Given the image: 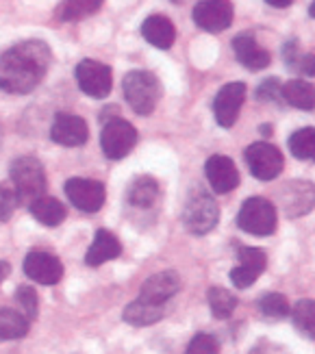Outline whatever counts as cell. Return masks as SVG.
<instances>
[{"label":"cell","instance_id":"14","mask_svg":"<svg viewBox=\"0 0 315 354\" xmlns=\"http://www.w3.org/2000/svg\"><path fill=\"white\" fill-rule=\"evenodd\" d=\"M179 287H181V281H179L177 272L165 270V272H159V274H152L150 279H146L144 285H141L137 300L163 306L172 296L177 294Z\"/></svg>","mask_w":315,"mask_h":354},{"label":"cell","instance_id":"21","mask_svg":"<svg viewBox=\"0 0 315 354\" xmlns=\"http://www.w3.org/2000/svg\"><path fill=\"white\" fill-rule=\"evenodd\" d=\"M280 98L289 106H296V109L313 111L315 109V85L303 79H294L280 87Z\"/></svg>","mask_w":315,"mask_h":354},{"label":"cell","instance_id":"32","mask_svg":"<svg viewBox=\"0 0 315 354\" xmlns=\"http://www.w3.org/2000/svg\"><path fill=\"white\" fill-rule=\"evenodd\" d=\"M219 352V344L213 335L207 333H200L196 335L192 342H189L185 354H217Z\"/></svg>","mask_w":315,"mask_h":354},{"label":"cell","instance_id":"40","mask_svg":"<svg viewBox=\"0 0 315 354\" xmlns=\"http://www.w3.org/2000/svg\"><path fill=\"white\" fill-rule=\"evenodd\" d=\"M177 3H179V0H177Z\"/></svg>","mask_w":315,"mask_h":354},{"label":"cell","instance_id":"27","mask_svg":"<svg viewBox=\"0 0 315 354\" xmlns=\"http://www.w3.org/2000/svg\"><path fill=\"white\" fill-rule=\"evenodd\" d=\"M294 326L309 339H315V300H298L291 309Z\"/></svg>","mask_w":315,"mask_h":354},{"label":"cell","instance_id":"22","mask_svg":"<svg viewBox=\"0 0 315 354\" xmlns=\"http://www.w3.org/2000/svg\"><path fill=\"white\" fill-rule=\"evenodd\" d=\"M30 213L37 222H42L44 226H59L63 220H66V207H63L57 198L51 196H39L37 200L28 205Z\"/></svg>","mask_w":315,"mask_h":354},{"label":"cell","instance_id":"35","mask_svg":"<svg viewBox=\"0 0 315 354\" xmlns=\"http://www.w3.org/2000/svg\"><path fill=\"white\" fill-rule=\"evenodd\" d=\"M291 70L305 76H315V55H298V59L291 64Z\"/></svg>","mask_w":315,"mask_h":354},{"label":"cell","instance_id":"33","mask_svg":"<svg viewBox=\"0 0 315 354\" xmlns=\"http://www.w3.org/2000/svg\"><path fill=\"white\" fill-rule=\"evenodd\" d=\"M18 205H20L18 203V196H15L11 185H3V183H0V222H7Z\"/></svg>","mask_w":315,"mask_h":354},{"label":"cell","instance_id":"37","mask_svg":"<svg viewBox=\"0 0 315 354\" xmlns=\"http://www.w3.org/2000/svg\"><path fill=\"white\" fill-rule=\"evenodd\" d=\"M9 263H7V261H0V283H3L5 279H7V276H9Z\"/></svg>","mask_w":315,"mask_h":354},{"label":"cell","instance_id":"36","mask_svg":"<svg viewBox=\"0 0 315 354\" xmlns=\"http://www.w3.org/2000/svg\"><path fill=\"white\" fill-rule=\"evenodd\" d=\"M265 3L270 7H276V9H285L294 3V0H265Z\"/></svg>","mask_w":315,"mask_h":354},{"label":"cell","instance_id":"9","mask_svg":"<svg viewBox=\"0 0 315 354\" xmlns=\"http://www.w3.org/2000/svg\"><path fill=\"white\" fill-rule=\"evenodd\" d=\"M66 196L70 203L83 213H96L105 205V185L91 178H70L66 180Z\"/></svg>","mask_w":315,"mask_h":354},{"label":"cell","instance_id":"23","mask_svg":"<svg viewBox=\"0 0 315 354\" xmlns=\"http://www.w3.org/2000/svg\"><path fill=\"white\" fill-rule=\"evenodd\" d=\"M163 306H156V304H148V302H141L135 300L124 309V322H129L131 326H152L156 324L161 317H163Z\"/></svg>","mask_w":315,"mask_h":354},{"label":"cell","instance_id":"10","mask_svg":"<svg viewBox=\"0 0 315 354\" xmlns=\"http://www.w3.org/2000/svg\"><path fill=\"white\" fill-rule=\"evenodd\" d=\"M192 18L196 26L207 33H222L233 24V5L231 0H200Z\"/></svg>","mask_w":315,"mask_h":354},{"label":"cell","instance_id":"13","mask_svg":"<svg viewBox=\"0 0 315 354\" xmlns=\"http://www.w3.org/2000/svg\"><path fill=\"white\" fill-rule=\"evenodd\" d=\"M280 205L289 218H300L315 207V185L309 180H291L280 189Z\"/></svg>","mask_w":315,"mask_h":354},{"label":"cell","instance_id":"29","mask_svg":"<svg viewBox=\"0 0 315 354\" xmlns=\"http://www.w3.org/2000/svg\"><path fill=\"white\" fill-rule=\"evenodd\" d=\"M105 0H66L61 5V20L72 22V20H83L87 15L96 13Z\"/></svg>","mask_w":315,"mask_h":354},{"label":"cell","instance_id":"8","mask_svg":"<svg viewBox=\"0 0 315 354\" xmlns=\"http://www.w3.org/2000/svg\"><path fill=\"white\" fill-rule=\"evenodd\" d=\"M246 163L250 167V174L259 180H274L282 172V155L272 144H252L246 148Z\"/></svg>","mask_w":315,"mask_h":354},{"label":"cell","instance_id":"17","mask_svg":"<svg viewBox=\"0 0 315 354\" xmlns=\"http://www.w3.org/2000/svg\"><path fill=\"white\" fill-rule=\"evenodd\" d=\"M204 174H207V180L215 194H228L240 185L237 165L224 155L209 157L207 165H204Z\"/></svg>","mask_w":315,"mask_h":354},{"label":"cell","instance_id":"34","mask_svg":"<svg viewBox=\"0 0 315 354\" xmlns=\"http://www.w3.org/2000/svg\"><path fill=\"white\" fill-rule=\"evenodd\" d=\"M280 81L278 79H265L261 83V87L257 89V96L259 100L263 102H272V100H278L280 98Z\"/></svg>","mask_w":315,"mask_h":354},{"label":"cell","instance_id":"6","mask_svg":"<svg viewBox=\"0 0 315 354\" xmlns=\"http://www.w3.org/2000/svg\"><path fill=\"white\" fill-rule=\"evenodd\" d=\"M137 144V131L131 122L122 118L109 120L100 133V146L107 159H124Z\"/></svg>","mask_w":315,"mask_h":354},{"label":"cell","instance_id":"26","mask_svg":"<svg viewBox=\"0 0 315 354\" xmlns=\"http://www.w3.org/2000/svg\"><path fill=\"white\" fill-rule=\"evenodd\" d=\"M289 150H291L294 157L315 163V129L313 127L298 129L289 137Z\"/></svg>","mask_w":315,"mask_h":354},{"label":"cell","instance_id":"4","mask_svg":"<svg viewBox=\"0 0 315 354\" xmlns=\"http://www.w3.org/2000/svg\"><path fill=\"white\" fill-rule=\"evenodd\" d=\"M219 220V207L204 189L192 192L183 209V224L192 235H207Z\"/></svg>","mask_w":315,"mask_h":354},{"label":"cell","instance_id":"12","mask_svg":"<svg viewBox=\"0 0 315 354\" xmlns=\"http://www.w3.org/2000/svg\"><path fill=\"white\" fill-rule=\"evenodd\" d=\"M24 274L42 285H57L63 276V263L46 250H30L24 259Z\"/></svg>","mask_w":315,"mask_h":354},{"label":"cell","instance_id":"19","mask_svg":"<svg viewBox=\"0 0 315 354\" xmlns=\"http://www.w3.org/2000/svg\"><path fill=\"white\" fill-rule=\"evenodd\" d=\"M122 254V243L120 239L111 233V230H98L96 237H93L89 250L85 254V263L89 268H98L107 261H114Z\"/></svg>","mask_w":315,"mask_h":354},{"label":"cell","instance_id":"1","mask_svg":"<svg viewBox=\"0 0 315 354\" xmlns=\"http://www.w3.org/2000/svg\"><path fill=\"white\" fill-rule=\"evenodd\" d=\"M51 48L42 39H26L11 46L0 57V89L9 94L33 91L51 68Z\"/></svg>","mask_w":315,"mask_h":354},{"label":"cell","instance_id":"24","mask_svg":"<svg viewBox=\"0 0 315 354\" xmlns=\"http://www.w3.org/2000/svg\"><path fill=\"white\" fill-rule=\"evenodd\" d=\"M159 198V185L152 176H139L131 183L129 187V203L139 209H148Z\"/></svg>","mask_w":315,"mask_h":354},{"label":"cell","instance_id":"5","mask_svg":"<svg viewBox=\"0 0 315 354\" xmlns=\"http://www.w3.org/2000/svg\"><path fill=\"white\" fill-rule=\"evenodd\" d=\"M276 207L261 196L248 198L237 213V226L255 237H267L276 230Z\"/></svg>","mask_w":315,"mask_h":354},{"label":"cell","instance_id":"15","mask_svg":"<svg viewBox=\"0 0 315 354\" xmlns=\"http://www.w3.org/2000/svg\"><path fill=\"white\" fill-rule=\"evenodd\" d=\"M89 137L87 124L83 118L72 113H57L51 127V140L61 146H83Z\"/></svg>","mask_w":315,"mask_h":354},{"label":"cell","instance_id":"25","mask_svg":"<svg viewBox=\"0 0 315 354\" xmlns=\"http://www.w3.org/2000/svg\"><path fill=\"white\" fill-rule=\"evenodd\" d=\"M30 322L13 309H0V342H13V339H22L28 333Z\"/></svg>","mask_w":315,"mask_h":354},{"label":"cell","instance_id":"38","mask_svg":"<svg viewBox=\"0 0 315 354\" xmlns=\"http://www.w3.org/2000/svg\"><path fill=\"white\" fill-rule=\"evenodd\" d=\"M250 354H272V352H270V350H267V348L263 346V348H257V350H252Z\"/></svg>","mask_w":315,"mask_h":354},{"label":"cell","instance_id":"2","mask_svg":"<svg viewBox=\"0 0 315 354\" xmlns=\"http://www.w3.org/2000/svg\"><path fill=\"white\" fill-rule=\"evenodd\" d=\"M124 98L137 115H150L161 98V85L156 76L146 70H133L122 81Z\"/></svg>","mask_w":315,"mask_h":354},{"label":"cell","instance_id":"7","mask_svg":"<svg viewBox=\"0 0 315 354\" xmlns=\"http://www.w3.org/2000/svg\"><path fill=\"white\" fill-rule=\"evenodd\" d=\"M76 83L81 87L83 94L91 96V98H107L109 91L114 87V79H111V68L100 64V61L93 59H85L76 66Z\"/></svg>","mask_w":315,"mask_h":354},{"label":"cell","instance_id":"3","mask_svg":"<svg viewBox=\"0 0 315 354\" xmlns=\"http://www.w3.org/2000/svg\"><path fill=\"white\" fill-rule=\"evenodd\" d=\"M11 187L18 196V203H33L46 189V174L44 167L35 157H20L11 163Z\"/></svg>","mask_w":315,"mask_h":354},{"label":"cell","instance_id":"16","mask_svg":"<svg viewBox=\"0 0 315 354\" xmlns=\"http://www.w3.org/2000/svg\"><path fill=\"white\" fill-rule=\"evenodd\" d=\"M265 266H267V257L261 248H242L240 263L231 272L233 285L240 289H248L265 272Z\"/></svg>","mask_w":315,"mask_h":354},{"label":"cell","instance_id":"31","mask_svg":"<svg viewBox=\"0 0 315 354\" xmlns=\"http://www.w3.org/2000/svg\"><path fill=\"white\" fill-rule=\"evenodd\" d=\"M15 302H18L20 313H22L28 322L37 317V313H39V298H37V294H35V289H33V287L20 285L18 289H15Z\"/></svg>","mask_w":315,"mask_h":354},{"label":"cell","instance_id":"20","mask_svg":"<svg viewBox=\"0 0 315 354\" xmlns=\"http://www.w3.org/2000/svg\"><path fill=\"white\" fill-rule=\"evenodd\" d=\"M141 35H144V39L152 44L154 48L168 50L172 48V44L177 39V28L165 15H150V18H146L144 24H141Z\"/></svg>","mask_w":315,"mask_h":354},{"label":"cell","instance_id":"28","mask_svg":"<svg viewBox=\"0 0 315 354\" xmlns=\"http://www.w3.org/2000/svg\"><path fill=\"white\" fill-rule=\"evenodd\" d=\"M209 306L211 313L219 319H226L233 315V311L237 309V298H235L228 289L222 287H211L209 289Z\"/></svg>","mask_w":315,"mask_h":354},{"label":"cell","instance_id":"30","mask_svg":"<svg viewBox=\"0 0 315 354\" xmlns=\"http://www.w3.org/2000/svg\"><path fill=\"white\" fill-rule=\"evenodd\" d=\"M261 306V313L270 319H285L291 309H289V302L282 294H265L259 302Z\"/></svg>","mask_w":315,"mask_h":354},{"label":"cell","instance_id":"18","mask_svg":"<svg viewBox=\"0 0 315 354\" xmlns=\"http://www.w3.org/2000/svg\"><path fill=\"white\" fill-rule=\"evenodd\" d=\"M233 50H235V57H237L240 64L246 70H252V72L265 70L267 66H270V61H272V55L267 53L265 48H261L259 41L250 33H242V35L235 37L233 39Z\"/></svg>","mask_w":315,"mask_h":354},{"label":"cell","instance_id":"39","mask_svg":"<svg viewBox=\"0 0 315 354\" xmlns=\"http://www.w3.org/2000/svg\"><path fill=\"white\" fill-rule=\"evenodd\" d=\"M309 13H311V18H315V0L311 3V9H309Z\"/></svg>","mask_w":315,"mask_h":354},{"label":"cell","instance_id":"11","mask_svg":"<svg viewBox=\"0 0 315 354\" xmlns=\"http://www.w3.org/2000/svg\"><path fill=\"white\" fill-rule=\"evenodd\" d=\"M246 100V85L244 83H228L217 91L213 100V113L219 127L231 129L240 118V109Z\"/></svg>","mask_w":315,"mask_h":354}]
</instances>
